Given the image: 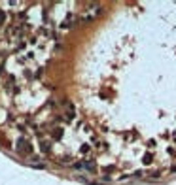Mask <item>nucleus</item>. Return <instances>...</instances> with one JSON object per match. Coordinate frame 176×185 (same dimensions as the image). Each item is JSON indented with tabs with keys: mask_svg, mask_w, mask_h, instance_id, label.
<instances>
[{
	"mask_svg": "<svg viewBox=\"0 0 176 185\" xmlns=\"http://www.w3.org/2000/svg\"><path fill=\"white\" fill-rule=\"evenodd\" d=\"M17 146H19V151H23V153H30V144H29V142L27 140H19L17 142Z\"/></svg>",
	"mask_w": 176,
	"mask_h": 185,
	"instance_id": "obj_1",
	"label": "nucleus"
},
{
	"mask_svg": "<svg viewBox=\"0 0 176 185\" xmlns=\"http://www.w3.org/2000/svg\"><path fill=\"white\" fill-rule=\"evenodd\" d=\"M2 21H4V13H2V12H0V23H2Z\"/></svg>",
	"mask_w": 176,
	"mask_h": 185,
	"instance_id": "obj_2",
	"label": "nucleus"
}]
</instances>
